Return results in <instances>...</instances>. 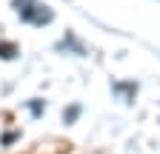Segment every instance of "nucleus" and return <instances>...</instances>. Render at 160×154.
<instances>
[{
  "label": "nucleus",
  "instance_id": "nucleus-1",
  "mask_svg": "<svg viewBox=\"0 0 160 154\" xmlns=\"http://www.w3.org/2000/svg\"><path fill=\"white\" fill-rule=\"evenodd\" d=\"M14 12L20 14L23 23H32V26H49L54 20V12L40 0H14Z\"/></svg>",
  "mask_w": 160,
  "mask_h": 154
},
{
  "label": "nucleus",
  "instance_id": "nucleus-2",
  "mask_svg": "<svg viewBox=\"0 0 160 154\" xmlns=\"http://www.w3.org/2000/svg\"><path fill=\"white\" fill-rule=\"evenodd\" d=\"M17 54H20L17 43H9V40H3V43H0V57H3V60H14Z\"/></svg>",
  "mask_w": 160,
  "mask_h": 154
},
{
  "label": "nucleus",
  "instance_id": "nucleus-3",
  "mask_svg": "<svg viewBox=\"0 0 160 154\" xmlns=\"http://www.w3.org/2000/svg\"><path fill=\"white\" fill-rule=\"evenodd\" d=\"M77 114H80V108H77V106H74V108H72V111H69V114H63V120H74V117H77Z\"/></svg>",
  "mask_w": 160,
  "mask_h": 154
}]
</instances>
